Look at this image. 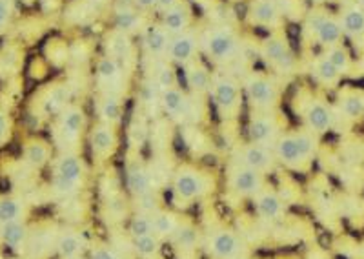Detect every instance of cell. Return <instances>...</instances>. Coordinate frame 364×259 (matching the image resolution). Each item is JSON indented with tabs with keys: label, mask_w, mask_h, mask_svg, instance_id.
Listing matches in <instances>:
<instances>
[{
	"label": "cell",
	"mask_w": 364,
	"mask_h": 259,
	"mask_svg": "<svg viewBox=\"0 0 364 259\" xmlns=\"http://www.w3.org/2000/svg\"><path fill=\"white\" fill-rule=\"evenodd\" d=\"M159 208H162V199L159 196L157 190L154 192H148L144 196L133 197V210L141 213H154Z\"/></svg>",
	"instance_id": "obj_44"
},
{
	"label": "cell",
	"mask_w": 364,
	"mask_h": 259,
	"mask_svg": "<svg viewBox=\"0 0 364 259\" xmlns=\"http://www.w3.org/2000/svg\"><path fill=\"white\" fill-rule=\"evenodd\" d=\"M71 90L68 84L55 83L50 84V88H46L41 95L37 97V112L41 117H55L57 113L63 112L71 102Z\"/></svg>",
	"instance_id": "obj_21"
},
{
	"label": "cell",
	"mask_w": 364,
	"mask_h": 259,
	"mask_svg": "<svg viewBox=\"0 0 364 259\" xmlns=\"http://www.w3.org/2000/svg\"><path fill=\"white\" fill-rule=\"evenodd\" d=\"M154 84L159 88V92H166V90L177 88L178 86V75L175 71V64H171L168 59H161L157 64V71L151 77Z\"/></svg>",
	"instance_id": "obj_41"
},
{
	"label": "cell",
	"mask_w": 364,
	"mask_h": 259,
	"mask_svg": "<svg viewBox=\"0 0 364 259\" xmlns=\"http://www.w3.org/2000/svg\"><path fill=\"white\" fill-rule=\"evenodd\" d=\"M161 110L168 117L177 122L191 121L195 112L193 97H190L184 90H181V86L166 90V92L161 93Z\"/></svg>",
	"instance_id": "obj_20"
},
{
	"label": "cell",
	"mask_w": 364,
	"mask_h": 259,
	"mask_svg": "<svg viewBox=\"0 0 364 259\" xmlns=\"http://www.w3.org/2000/svg\"><path fill=\"white\" fill-rule=\"evenodd\" d=\"M17 17V0H0V37H4Z\"/></svg>",
	"instance_id": "obj_45"
},
{
	"label": "cell",
	"mask_w": 364,
	"mask_h": 259,
	"mask_svg": "<svg viewBox=\"0 0 364 259\" xmlns=\"http://www.w3.org/2000/svg\"><path fill=\"white\" fill-rule=\"evenodd\" d=\"M200 51V33L195 28L178 33L170 38V46H168V53L166 59L170 60L175 66H188L191 60L199 57Z\"/></svg>",
	"instance_id": "obj_17"
},
{
	"label": "cell",
	"mask_w": 364,
	"mask_h": 259,
	"mask_svg": "<svg viewBox=\"0 0 364 259\" xmlns=\"http://www.w3.org/2000/svg\"><path fill=\"white\" fill-rule=\"evenodd\" d=\"M95 112L99 122L119 128L124 117V97L113 95V93H99L95 100Z\"/></svg>",
	"instance_id": "obj_30"
},
{
	"label": "cell",
	"mask_w": 364,
	"mask_h": 259,
	"mask_svg": "<svg viewBox=\"0 0 364 259\" xmlns=\"http://www.w3.org/2000/svg\"><path fill=\"white\" fill-rule=\"evenodd\" d=\"M323 53H324V57H326V59L333 64V68H336L341 75H343V79L346 75H352L353 70H355V59H353L352 50H350V48H348L344 42L328 48V50H324Z\"/></svg>",
	"instance_id": "obj_38"
},
{
	"label": "cell",
	"mask_w": 364,
	"mask_h": 259,
	"mask_svg": "<svg viewBox=\"0 0 364 259\" xmlns=\"http://www.w3.org/2000/svg\"><path fill=\"white\" fill-rule=\"evenodd\" d=\"M299 115H301L302 128L310 130L315 135L328 134L336 126L337 115L328 102L323 99L311 95V93H302L299 99Z\"/></svg>",
	"instance_id": "obj_9"
},
{
	"label": "cell",
	"mask_w": 364,
	"mask_h": 259,
	"mask_svg": "<svg viewBox=\"0 0 364 259\" xmlns=\"http://www.w3.org/2000/svg\"><path fill=\"white\" fill-rule=\"evenodd\" d=\"M115 28L120 31L133 35L142 30L141 11L135 6H119L115 9Z\"/></svg>",
	"instance_id": "obj_39"
},
{
	"label": "cell",
	"mask_w": 364,
	"mask_h": 259,
	"mask_svg": "<svg viewBox=\"0 0 364 259\" xmlns=\"http://www.w3.org/2000/svg\"><path fill=\"white\" fill-rule=\"evenodd\" d=\"M242 97L252 112L279 110L282 99L281 83L266 71H252L242 79Z\"/></svg>",
	"instance_id": "obj_6"
},
{
	"label": "cell",
	"mask_w": 364,
	"mask_h": 259,
	"mask_svg": "<svg viewBox=\"0 0 364 259\" xmlns=\"http://www.w3.org/2000/svg\"><path fill=\"white\" fill-rule=\"evenodd\" d=\"M170 243L178 255H195L199 248V230L188 219H181V225L170 238Z\"/></svg>",
	"instance_id": "obj_33"
},
{
	"label": "cell",
	"mask_w": 364,
	"mask_h": 259,
	"mask_svg": "<svg viewBox=\"0 0 364 259\" xmlns=\"http://www.w3.org/2000/svg\"><path fill=\"white\" fill-rule=\"evenodd\" d=\"M128 234L132 239L154 234V221H151V213H141V212L133 213L132 218H129V223H128Z\"/></svg>",
	"instance_id": "obj_43"
},
{
	"label": "cell",
	"mask_w": 364,
	"mask_h": 259,
	"mask_svg": "<svg viewBox=\"0 0 364 259\" xmlns=\"http://www.w3.org/2000/svg\"><path fill=\"white\" fill-rule=\"evenodd\" d=\"M159 24L164 28V31L170 37L191 30L193 28V9H191L188 0H181L177 6L170 8L168 11L161 13Z\"/></svg>",
	"instance_id": "obj_25"
},
{
	"label": "cell",
	"mask_w": 364,
	"mask_h": 259,
	"mask_svg": "<svg viewBox=\"0 0 364 259\" xmlns=\"http://www.w3.org/2000/svg\"><path fill=\"white\" fill-rule=\"evenodd\" d=\"M233 163H239L242 166H248L252 170L261 171L264 176H268L269 171L277 168V159L273 155V150L262 144H255V142H246L240 144L233 154Z\"/></svg>",
	"instance_id": "obj_16"
},
{
	"label": "cell",
	"mask_w": 364,
	"mask_h": 259,
	"mask_svg": "<svg viewBox=\"0 0 364 259\" xmlns=\"http://www.w3.org/2000/svg\"><path fill=\"white\" fill-rule=\"evenodd\" d=\"M106 55H109V57H113V59L128 68V64L135 60V44L132 41V35L113 28L106 35Z\"/></svg>",
	"instance_id": "obj_28"
},
{
	"label": "cell",
	"mask_w": 364,
	"mask_h": 259,
	"mask_svg": "<svg viewBox=\"0 0 364 259\" xmlns=\"http://www.w3.org/2000/svg\"><path fill=\"white\" fill-rule=\"evenodd\" d=\"M132 4L135 6L139 11H151L155 9V0H132Z\"/></svg>",
	"instance_id": "obj_49"
},
{
	"label": "cell",
	"mask_w": 364,
	"mask_h": 259,
	"mask_svg": "<svg viewBox=\"0 0 364 259\" xmlns=\"http://www.w3.org/2000/svg\"><path fill=\"white\" fill-rule=\"evenodd\" d=\"M13 130H15V122H13L11 113L8 110L0 108V148L9 144L13 137Z\"/></svg>",
	"instance_id": "obj_46"
},
{
	"label": "cell",
	"mask_w": 364,
	"mask_h": 259,
	"mask_svg": "<svg viewBox=\"0 0 364 259\" xmlns=\"http://www.w3.org/2000/svg\"><path fill=\"white\" fill-rule=\"evenodd\" d=\"M87 259H124L117 248L112 245H95L90 248V258Z\"/></svg>",
	"instance_id": "obj_47"
},
{
	"label": "cell",
	"mask_w": 364,
	"mask_h": 259,
	"mask_svg": "<svg viewBox=\"0 0 364 259\" xmlns=\"http://www.w3.org/2000/svg\"><path fill=\"white\" fill-rule=\"evenodd\" d=\"M155 259H164V258H162V255H159V258H155Z\"/></svg>",
	"instance_id": "obj_53"
},
{
	"label": "cell",
	"mask_w": 364,
	"mask_h": 259,
	"mask_svg": "<svg viewBox=\"0 0 364 259\" xmlns=\"http://www.w3.org/2000/svg\"><path fill=\"white\" fill-rule=\"evenodd\" d=\"M253 208H255L257 218L264 223H275L284 216V201L281 194L273 186H266L262 192L253 197Z\"/></svg>",
	"instance_id": "obj_24"
},
{
	"label": "cell",
	"mask_w": 364,
	"mask_h": 259,
	"mask_svg": "<svg viewBox=\"0 0 364 259\" xmlns=\"http://www.w3.org/2000/svg\"><path fill=\"white\" fill-rule=\"evenodd\" d=\"M178 2H181V0H155V11L164 13L170 8H173V6H177Z\"/></svg>",
	"instance_id": "obj_48"
},
{
	"label": "cell",
	"mask_w": 364,
	"mask_h": 259,
	"mask_svg": "<svg viewBox=\"0 0 364 259\" xmlns=\"http://www.w3.org/2000/svg\"><path fill=\"white\" fill-rule=\"evenodd\" d=\"M22 60V51L17 46H8L0 50V77H9L13 73H17L21 68Z\"/></svg>",
	"instance_id": "obj_42"
},
{
	"label": "cell",
	"mask_w": 364,
	"mask_h": 259,
	"mask_svg": "<svg viewBox=\"0 0 364 259\" xmlns=\"http://www.w3.org/2000/svg\"><path fill=\"white\" fill-rule=\"evenodd\" d=\"M239 33L230 26H210L200 33V51L215 64H228L240 53Z\"/></svg>",
	"instance_id": "obj_8"
},
{
	"label": "cell",
	"mask_w": 364,
	"mask_h": 259,
	"mask_svg": "<svg viewBox=\"0 0 364 259\" xmlns=\"http://www.w3.org/2000/svg\"><path fill=\"white\" fill-rule=\"evenodd\" d=\"M363 252H364V245H363Z\"/></svg>",
	"instance_id": "obj_54"
},
{
	"label": "cell",
	"mask_w": 364,
	"mask_h": 259,
	"mask_svg": "<svg viewBox=\"0 0 364 259\" xmlns=\"http://www.w3.org/2000/svg\"><path fill=\"white\" fill-rule=\"evenodd\" d=\"M178 259H199L197 255H178Z\"/></svg>",
	"instance_id": "obj_51"
},
{
	"label": "cell",
	"mask_w": 364,
	"mask_h": 259,
	"mask_svg": "<svg viewBox=\"0 0 364 259\" xmlns=\"http://www.w3.org/2000/svg\"><path fill=\"white\" fill-rule=\"evenodd\" d=\"M286 121L277 110L272 112H252L246 122V134L248 141L262 147L273 148L277 139L284 134Z\"/></svg>",
	"instance_id": "obj_10"
},
{
	"label": "cell",
	"mask_w": 364,
	"mask_h": 259,
	"mask_svg": "<svg viewBox=\"0 0 364 259\" xmlns=\"http://www.w3.org/2000/svg\"><path fill=\"white\" fill-rule=\"evenodd\" d=\"M86 128L87 117L82 106L70 102L63 112L57 113L51 125V142L58 154L60 152L79 154Z\"/></svg>",
	"instance_id": "obj_4"
},
{
	"label": "cell",
	"mask_w": 364,
	"mask_h": 259,
	"mask_svg": "<svg viewBox=\"0 0 364 259\" xmlns=\"http://www.w3.org/2000/svg\"><path fill=\"white\" fill-rule=\"evenodd\" d=\"M93 4H104V2H108V0H90Z\"/></svg>",
	"instance_id": "obj_52"
},
{
	"label": "cell",
	"mask_w": 364,
	"mask_h": 259,
	"mask_svg": "<svg viewBox=\"0 0 364 259\" xmlns=\"http://www.w3.org/2000/svg\"><path fill=\"white\" fill-rule=\"evenodd\" d=\"M90 250L86 236L77 228H66L58 230L57 239H55V254L60 259H77L82 258Z\"/></svg>",
	"instance_id": "obj_22"
},
{
	"label": "cell",
	"mask_w": 364,
	"mask_h": 259,
	"mask_svg": "<svg viewBox=\"0 0 364 259\" xmlns=\"http://www.w3.org/2000/svg\"><path fill=\"white\" fill-rule=\"evenodd\" d=\"M184 79H186L188 90H190L195 99H203L204 95L210 93L211 71L208 70V66L199 57L191 60L188 66H184Z\"/></svg>",
	"instance_id": "obj_29"
},
{
	"label": "cell",
	"mask_w": 364,
	"mask_h": 259,
	"mask_svg": "<svg viewBox=\"0 0 364 259\" xmlns=\"http://www.w3.org/2000/svg\"><path fill=\"white\" fill-rule=\"evenodd\" d=\"M310 2L314 6H326V4H331V2H337V0H310Z\"/></svg>",
	"instance_id": "obj_50"
},
{
	"label": "cell",
	"mask_w": 364,
	"mask_h": 259,
	"mask_svg": "<svg viewBox=\"0 0 364 259\" xmlns=\"http://www.w3.org/2000/svg\"><path fill=\"white\" fill-rule=\"evenodd\" d=\"M29 232H31V226H29L28 219L0 225V245L9 248V250L24 252L26 243L29 239Z\"/></svg>",
	"instance_id": "obj_31"
},
{
	"label": "cell",
	"mask_w": 364,
	"mask_h": 259,
	"mask_svg": "<svg viewBox=\"0 0 364 259\" xmlns=\"http://www.w3.org/2000/svg\"><path fill=\"white\" fill-rule=\"evenodd\" d=\"M337 117H343L346 122H360L364 119V90L344 88L337 97L336 108Z\"/></svg>",
	"instance_id": "obj_27"
},
{
	"label": "cell",
	"mask_w": 364,
	"mask_h": 259,
	"mask_svg": "<svg viewBox=\"0 0 364 259\" xmlns=\"http://www.w3.org/2000/svg\"><path fill=\"white\" fill-rule=\"evenodd\" d=\"M55 239H57V230L55 228H41L37 234L31 230L28 243H26L24 254L28 255V259H44L46 255L55 252Z\"/></svg>",
	"instance_id": "obj_34"
},
{
	"label": "cell",
	"mask_w": 364,
	"mask_h": 259,
	"mask_svg": "<svg viewBox=\"0 0 364 259\" xmlns=\"http://www.w3.org/2000/svg\"><path fill=\"white\" fill-rule=\"evenodd\" d=\"M259 55H261V59L264 60L266 66L277 75H290L295 71V66H297V59H295L290 42L279 33L262 41L261 48H259Z\"/></svg>",
	"instance_id": "obj_12"
},
{
	"label": "cell",
	"mask_w": 364,
	"mask_h": 259,
	"mask_svg": "<svg viewBox=\"0 0 364 259\" xmlns=\"http://www.w3.org/2000/svg\"><path fill=\"white\" fill-rule=\"evenodd\" d=\"M97 84H99V93H113V95L124 97L126 88V66L120 64L109 55H102L97 60Z\"/></svg>",
	"instance_id": "obj_15"
},
{
	"label": "cell",
	"mask_w": 364,
	"mask_h": 259,
	"mask_svg": "<svg viewBox=\"0 0 364 259\" xmlns=\"http://www.w3.org/2000/svg\"><path fill=\"white\" fill-rule=\"evenodd\" d=\"M162 239L157 236H142L132 239V250L139 259H155L162 255Z\"/></svg>",
	"instance_id": "obj_40"
},
{
	"label": "cell",
	"mask_w": 364,
	"mask_h": 259,
	"mask_svg": "<svg viewBox=\"0 0 364 259\" xmlns=\"http://www.w3.org/2000/svg\"><path fill=\"white\" fill-rule=\"evenodd\" d=\"M91 157L97 166L108 163L119 150V128L112 125L97 122L90 132Z\"/></svg>",
	"instance_id": "obj_14"
},
{
	"label": "cell",
	"mask_w": 364,
	"mask_h": 259,
	"mask_svg": "<svg viewBox=\"0 0 364 259\" xmlns=\"http://www.w3.org/2000/svg\"><path fill=\"white\" fill-rule=\"evenodd\" d=\"M268 176L261 171L232 163L226 174V189L233 197L239 199H253L259 192L268 186Z\"/></svg>",
	"instance_id": "obj_11"
},
{
	"label": "cell",
	"mask_w": 364,
	"mask_h": 259,
	"mask_svg": "<svg viewBox=\"0 0 364 259\" xmlns=\"http://www.w3.org/2000/svg\"><path fill=\"white\" fill-rule=\"evenodd\" d=\"M302 35H304L306 42L315 44L323 51L344 42L339 17H337L336 13L328 11L324 6H314L304 15Z\"/></svg>",
	"instance_id": "obj_5"
},
{
	"label": "cell",
	"mask_w": 364,
	"mask_h": 259,
	"mask_svg": "<svg viewBox=\"0 0 364 259\" xmlns=\"http://www.w3.org/2000/svg\"><path fill=\"white\" fill-rule=\"evenodd\" d=\"M211 100L217 113L224 121H235L242 108V86L239 80L228 71H213L211 73Z\"/></svg>",
	"instance_id": "obj_7"
},
{
	"label": "cell",
	"mask_w": 364,
	"mask_h": 259,
	"mask_svg": "<svg viewBox=\"0 0 364 259\" xmlns=\"http://www.w3.org/2000/svg\"><path fill=\"white\" fill-rule=\"evenodd\" d=\"M29 205L21 196H0V225L28 219Z\"/></svg>",
	"instance_id": "obj_36"
},
{
	"label": "cell",
	"mask_w": 364,
	"mask_h": 259,
	"mask_svg": "<svg viewBox=\"0 0 364 259\" xmlns=\"http://www.w3.org/2000/svg\"><path fill=\"white\" fill-rule=\"evenodd\" d=\"M22 164L31 171H41L53 161V142L41 137H31L22 147Z\"/></svg>",
	"instance_id": "obj_23"
},
{
	"label": "cell",
	"mask_w": 364,
	"mask_h": 259,
	"mask_svg": "<svg viewBox=\"0 0 364 259\" xmlns=\"http://www.w3.org/2000/svg\"><path fill=\"white\" fill-rule=\"evenodd\" d=\"M87 168L80 154L60 152L51 161V190L57 197L70 199L86 184Z\"/></svg>",
	"instance_id": "obj_3"
},
{
	"label": "cell",
	"mask_w": 364,
	"mask_h": 259,
	"mask_svg": "<svg viewBox=\"0 0 364 259\" xmlns=\"http://www.w3.org/2000/svg\"><path fill=\"white\" fill-rule=\"evenodd\" d=\"M310 75L317 86L324 90H336L343 80V75L333 68V64L324 57V53H318L310 64Z\"/></svg>",
	"instance_id": "obj_32"
},
{
	"label": "cell",
	"mask_w": 364,
	"mask_h": 259,
	"mask_svg": "<svg viewBox=\"0 0 364 259\" xmlns=\"http://www.w3.org/2000/svg\"><path fill=\"white\" fill-rule=\"evenodd\" d=\"M246 21L262 30L277 31L284 24V11L277 0H250Z\"/></svg>",
	"instance_id": "obj_18"
},
{
	"label": "cell",
	"mask_w": 364,
	"mask_h": 259,
	"mask_svg": "<svg viewBox=\"0 0 364 259\" xmlns=\"http://www.w3.org/2000/svg\"><path fill=\"white\" fill-rule=\"evenodd\" d=\"M181 216L170 208H159L157 212L151 213V221H154V234L161 238L162 241H170L171 236L175 234L177 226L181 225Z\"/></svg>",
	"instance_id": "obj_37"
},
{
	"label": "cell",
	"mask_w": 364,
	"mask_h": 259,
	"mask_svg": "<svg viewBox=\"0 0 364 259\" xmlns=\"http://www.w3.org/2000/svg\"><path fill=\"white\" fill-rule=\"evenodd\" d=\"M321 137L306 128L286 130L273 144V155L279 164L294 171H308L317 157Z\"/></svg>",
	"instance_id": "obj_1"
},
{
	"label": "cell",
	"mask_w": 364,
	"mask_h": 259,
	"mask_svg": "<svg viewBox=\"0 0 364 259\" xmlns=\"http://www.w3.org/2000/svg\"><path fill=\"white\" fill-rule=\"evenodd\" d=\"M206 250L211 259H239L245 250V243L232 228L217 226L208 234Z\"/></svg>",
	"instance_id": "obj_13"
},
{
	"label": "cell",
	"mask_w": 364,
	"mask_h": 259,
	"mask_svg": "<svg viewBox=\"0 0 364 259\" xmlns=\"http://www.w3.org/2000/svg\"><path fill=\"white\" fill-rule=\"evenodd\" d=\"M126 189L133 197L144 196L148 192H154L155 177L148 166L141 159H132L126 164Z\"/></svg>",
	"instance_id": "obj_26"
},
{
	"label": "cell",
	"mask_w": 364,
	"mask_h": 259,
	"mask_svg": "<svg viewBox=\"0 0 364 259\" xmlns=\"http://www.w3.org/2000/svg\"><path fill=\"white\" fill-rule=\"evenodd\" d=\"M215 181L210 171L195 164H181L171 179V199L175 206H190L213 192Z\"/></svg>",
	"instance_id": "obj_2"
},
{
	"label": "cell",
	"mask_w": 364,
	"mask_h": 259,
	"mask_svg": "<svg viewBox=\"0 0 364 259\" xmlns=\"http://www.w3.org/2000/svg\"><path fill=\"white\" fill-rule=\"evenodd\" d=\"M343 30L344 41L353 46V50L364 53V9L355 4H348L337 13Z\"/></svg>",
	"instance_id": "obj_19"
},
{
	"label": "cell",
	"mask_w": 364,
	"mask_h": 259,
	"mask_svg": "<svg viewBox=\"0 0 364 259\" xmlns=\"http://www.w3.org/2000/svg\"><path fill=\"white\" fill-rule=\"evenodd\" d=\"M142 38H144V48L151 59L161 60L166 59L168 53V46H170V35L166 33L164 28L161 24L146 26L142 31Z\"/></svg>",
	"instance_id": "obj_35"
}]
</instances>
